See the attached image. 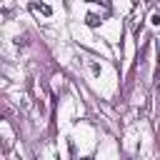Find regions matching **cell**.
<instances>
[{
  "instance_id": "6da1fadb",
  "label": "cell",
  "mask_w": 160,
  "mask_h": 160,
  "mask_svg": "<svg viewBox=\"0 0 160 160\" xmlns=\"http://www.w3.org/2000/svg\"><path fill=\"white\" fill-rule=\"evenodd\" d=\"M30 10H32V12H40V15H45V18L52 15V8L45 5V2H30Z\"/></svg>"
},
{
  "instance_id": "7a4b0ae2",
  "label": "cell",
  "mask_w": 160,
  "mask_h": 160,
  "mask_svg": "<svg viewBox=\"0 0 160 160\" xmlns=\"http://www.w3.org/2000/svg\"><path fill=\"white\" fill-rule=\"evenodd\" d=\"M98 22H100V18H98L95 12H90V15H88V25H90V28H95Z\"/></svg>"
},
{
  "instance_id": "3957f363",
  "label": "cell",
  "mask_w": 160,
  "mask_h": 160,
  "mask_svg": "<svg viewBox=\"0 0 160 160\" xmlns=\"http://www.w3.org/2000/svg\"><path fill=\"white\" fill-rule=\"evenodd\" d=\"M2 118H12V115H10V110H8L5 105H0V120H2Z\"/></svg>"
},
{
  "instance_id": "277c9868",
  "label": "cell",
  "mask_w": 160,
  "mask_h": 160,
  "mask_svg": "<svg viewBox=\"0 0 160 160\" xmlns=\"http://www.w3.org/2000/svg\"><path fill=\"white\" fill-rule=\"evenodd\" d=\"M82 160H90V158H82Z\"/></svg>"
}]
</instances>
